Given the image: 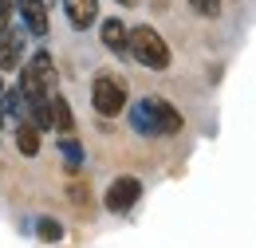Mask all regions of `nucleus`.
<instances>
[{"mask_svg":"<svg viewBox=\"0 0 256 248\" xmlns=\"http://www.w3.org/2000/svg\"><path fill=\"white\" fill-rule=\"evenodd\" d=\"M126 56H130V60H138L146 71H166V67L174 63L170 44H166V40H162V32L150 28V24L130 28V36H126Z\"/></svg>","mask_w":256,"mask_h":248,"instance_id":"7ed1b4c3","label":"nucleus"},{"mask_svg":"<svg viewBox=\"0 0 256 248\" xmlns=\"http://www.w3.org/2000/svg\"><path fill=\"white\" fill-rule=\"evenodd\" d=\"M130 122H134L138 134H150V138H174V134H182V130H186L182 110H178L170 98H158V94L138 98V102H134V110H130Z\"/></svg>","mask_w":256,"mask_h":248,"instance_id":"f257e3e1","label":"nucleus"},{"mask_svg":"<svg viewBox=\"0 0 256 248\" xmlns=\"http://www.w3.org/2000/svg\"><path fill=\"white\" fill-rule=\"evenodd\" d=\"M64 154H67V174H75V170H79V158H83V150H79L75 138H64Z\"/></svg>","mask_w":256,"mask_h":248,"instance_id":"dca6fc26","label":"nucleus"},{"mask_svg":"<svg viewBox=\"0 0 256 248\" xmlns=\"http://www.w3.org/2000/svg\"><path fill=\"white\" fill-rule=\"evenodd\" d=\"M36 232H40V240H44V244H56V240L64 236V224H60V220H52V217H40V220H36Z\"/></svg>","mask_w":256,"mask_h":248,"instance_id":"f8f14e48","label":"nucleus"},{"mask_svg":"<svg viewBox=\"0 0 256 248\" xmlns=\"http://www.w3.org/2000/svg\"><path fill=\"white\" fill-rule=\"evenodd\" d=\"M44 4H52V0H44Z\"/></svg>","mask_w":256,"mask_h":248,"instance_id":"6ab92c4d","label":"nucleus"},{"mask_svg":"<svg viewBox=\"0 0 256 248\" xmlns=\"http://www.w3.org/2000/svg\"><path fill=\"white\" fill-rule=\"evenodd\" d=\"M98 32H102V48H106V52H114V56H126V36H130V28L118 20V16H106Z\"/></svg>","mask_w":256,"mask_h":248,"instance_id":"1a4fd4ad","label":"nucleus"},{"mask_svg":"<svg viewBox=\"0 0 256 248\" xmlns=\"http://www.w3.org/2000/svg\"><path fill=\"white\" fill-rule=\"evenodd\" d=\"M67 193H71L75 209H83V213H87V205H91V193H87V182H79V178L71 174V189H67Z\"/></svg>","mask_w":256,"mask_h":248,"instance_id":"4468645a","label":"nucleus"},{"mask_svg":"<svg viewBox=\"0 0 256 248\" xmlns=\"http://www.w3.org/2000/svg\"><path fill=\"white\" fill-rule=\"evenodd\" d=\"M114 4H134V0H114Z\"/></svg>","mask_w":256,"mask_h":248,"instance_id":"a211bd4d","label":"nucleus"},{"mask_svg":"<svg viewBox=\"0 0 256 248\" xmlns=\"http://www.w3.org/2000/svg\"><path fill=\"white\" fill-rule=\"evenodd\" d=\"M20 71V94H24V106H32V102H48L52 94H56V63H52V52H32V60L24 63V67H16Z\"/></svg>","mask_w":256,"mask_h":248,"instance_id":"f03ea898","label":"nucleus"},{"mask_svg":"<svg viewBox=\"0 0 256 248\" xmlns=\"http://www.w3.org/2000/svg\"><path fill=\"white\" fill-rule=\"evenodd\" d=\"M24 48H28V28H8L0 36V71H16L24 60Z\"/></svg>","mask_w":256,"mask_h":248,"instance_id":"423d86ee","label":"nucleus"},{"mask_svg":"<svg viewBox=\"0 0 256 248\" xmlns=\"http://www.w3.org/2000/svg\"><path fill=\"white\" fill-rule=\"evenodd\" d=\"M40 134H44V130H40L36 122L16 118V150H20L24 158H36V154H40Z\"/></svg>","mask_w":256,"mask_h":248,"instance_id":"9d476101","label":"nucleus"},{"mask_svg":"<svg viewBox=\"0 0 256 248\" xmlns=\"http://www.w3.org/2000/svg\"><path fill=\"white\" fill-rule=\"evenodd\" d=\"M142 197V182L138 178H114L110 189H106V209L110 213H130Z\"/></svg>","mask_w":256,"mask_h":248,"instance_id":"39448f33","label":"nucleus"},{"mask_svg":"<svg viewBox=\"0 0 256 248\" xmlns=\"http://www.w3.org/2000/svg\"><path fill=\"white\" fill-rule=\"evenodd\" d=\"M0 106H4V114H12V118H24V94H20V87H12V91L0 94Z\"/></svg>","mask_w":256,"mask_h":248,"instance_id":"ddd939ff","label":"nucleus"},{"mask_svg":"<svg viewBox=\"0 0 256 248\" xmlns=\"http://www.w3.org/2000/svg\"><path fill=\"white\" fill-rule=\"evenodd\" d=\"M130 102V87L118 71H98L95 83H91V106H95L102 118H118Z\"/></svg>","mask_w":256,"mask_h":248,"instance_id":"20e7f679","label":"nucleus"},{"mask_svg":"<svg viewBox=\"0 0 256 248\" xmlns=\"http://www.w3.org/2000/svg\"><path fill=\"white\" fill-rule=\"evenodd\" d=\"M190 8L197 16H205V20H217L221 16V0H190Z\"/></svg>","mask_w":256,"mask_h":248,"instance_id":"2eb2a0df","label":"nucleus"},{"mask_svg":"<svg viewBox=\"0 0 256 248\" xmlns=\"http://www.w3.org/2000/svg\"><path fill=\"white\" fill-rule=\"evenodd\" d=\"M0 130H4V106H0Z\"/></svg>","mask_w":256,"mask_h":248,"instance_id":"f3484780","label":"nucleus"},{"mask_svg":"<svg viewBox=\"0 0 256 248\" xmlns=\"http://www.w3.org/2000/svg\"><path fill=\"white\" fill-rule=\"evenodd\" d=\"M16 8L24 12V28H28V36L44 40V36H48V4H44V0H20Z\"/></svg>","mask_w":256,"mask_h":248,"instance_id":"6e6552de","label":"nucleus"},{"mask_svg":"<svg viewBox=\"0 0 256 248\" xmlns=\"http://www.w3.org/2000/svg\"><path fill=\"white\" fill-rule=\"evenodd\" d=\"M75 32H87L98 20V0H60Z\"/></svg>","mask_w":256,"mask_h":248,"instance_id":"0eeeda50","label":"nucleus"},{"mask_svg":"<svg viewBox=\"0 0 256 248\" xmlns=\"http://www.w3.org/2000/svg\"><path fill=\"white\" fill-rule=\"evenodd\" d=\"M48 114H52V130H60V134H71V130H75V114H71L64 94H52V98H48Z\"/></svg>","mask_w":256,"mask_h":248,"instance_id":"9b49d317","label":"nucleus"}]
</instances>
